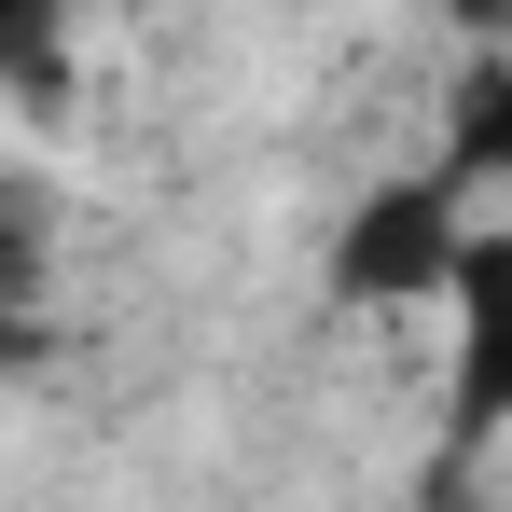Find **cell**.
Here are the masks:
<instances>
[{"label": "cell", "instance_id": "6da1fadb", "mask_svg": "<svg viewBox=\"0 0 512 512\" xmlns=\"http://www.w3.org/2000/svg\"><path fill=\"white\" fill-rule=\"evenodd\" d=\"M457 250H471V180L457 167H402V180H360L346 194L319 277H333V305H360V319H402V305H443Z\"/></svg>", "mask_w": 512, "mask_h": 512}, {"label": "cell", "instance_id": "52a82bcc", "mask_svg": "<svg viewBox=\"0 0 512 512\" xmlns=\"http://www.w3.org/2000/svg\"><path fill=\"white\" fill-rule=\"evenodd\" d=\"M416 512H499V499H485V485H429Z\"/></svg>", "mask_w": 512, "mask_h": 512}, {"label": "cell", "instance_id": "7a4b0ae2", "mask_svg": "<svg viewBox=\"0 0 512 512\" xmlns=\"http://www.w3.org/2000/svg\"><path fill=\"white\" fill-rule=\"evenodd\" d=\"M443 319H457V374H443L457 443H499L512 429V222H471V250L443 277Z\"/></svg>", "mask_w": 512, "mask_h": 512}, {"label": "cell", "instance_id": "5b68a950", "mask_svg": "<svg viewBox=\"0 0 512 512\" xmlns=\"http://www.w3.org/2000/svg\"><path fill=\"white\" fill-rule=\"evenodd\" d=\"M28 291H42V208H28V180L0 167V333L28 319Z\"/></svg>", "mask_w": 512, "mask_h": 512}, {"label": "cell", "instance_id": "8992f818", "mask_svg": "<svg viewBox=\"0 0 512 512\" xmlns=\"http://www.w3.org/2000/svg\"><path fill=\"white\" fill-rule=\"evenodd\" d=\"M429 14H443L457 42H499V28H512V0H429Z\"/></svg>", "mask_w": 512, "mask_h": 512}, {"label": "cell", "instance_id": "277c9868", "mask_svg": "<svg viewBox=\"0 0 512 512\" xmlns=\"http://www.w3.org/2000/svg\"><path fill=\"white\" fill-rule=\"evenodd\" d=\"M70 14H84V0H0V84H14V97H56Z\"/></svg>", "mask_w": 512, "mask_h": 512}, {"label": "cell", "instance_id": "3957f363", "mask_svg": "<svg viewBox=\"0 0 512 512\" xmlns=\"http://www.w3.org/2000/svg\"><path fill=\"white\" fill-rule=\"evenodd\" d=\"M443 167L471 180H512V28L499 42H471V84H457V139H443Z\"/></svg>", "mask_w": 512, "mask_h": 512}]
</instances>
